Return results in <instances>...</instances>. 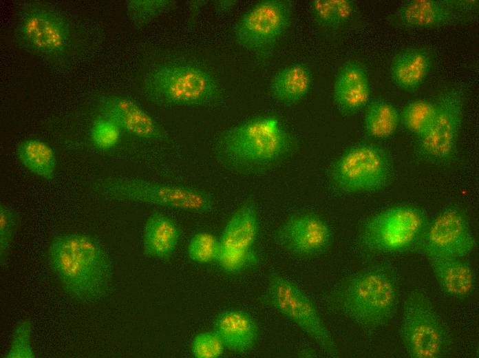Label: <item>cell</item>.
<instances>
[{"label":"cell","instance_id":"30bf717a","mask_svg":"<svg viewBox=\"0 0 479 358\" xmlns=\"http://www.w3.org/2000/svg\"><path fill=\"white\" fill-rule=\"evenodd\" d=\"M465 98L463 90L458 87H450L439 96L434 121L416 140L414 152L419 160L438 166L454 162L458 154Z\"/></svg>","mask_w":479,"mask_h":358},{"label":"cell","instance_id":"4316f807","mask_svg":"<svg viewBox=\"0 0 479 358\" xmlns=\"http://www.w3.org/2000/svg\"><path fill=\"white\" fill-rule=\"evenodd\" d=\"M438 109L436 101L414 100L407 103L400 112V123L416 137L422 136L434 120Z\"/></svg>","mask_w":479,"mask_h":358},{"label":"cell","instance_id":"5b68a950","mask_svg":"<svg viewBox=\"0 0 479 358\" xmlns=\"http://www.w3.org/2000/svg\"><path fill=\"white\" fill-rule=\"evenodd\" d=\"M147 98L164 106H209L222 96L217 80L195 65L176 63L149 71L142 83Z\"/></svg>","mask_w":479,"mask_h":358},{"label":"cell","instance_id":"1f68e13d","mask_svg":"<svg viewBox=\"0 0 479 358\" xmlns=\"http://www.w3.org/2000/svg\"><path fill=\"white\" fill-rule=\"evenodd\" d=\"M19 218L9 206L0 204V261L5 263L19 227Z\"/></svg>","mask_w":479,"mask_h":358},{"label":"cell","instance_id":"7c38bea8","mask_svg":"<svg viewBox=\"0 0 479 358\" xmlns=\"http://www.w3.org/2000/svg\"><path fill=\"white\" fill-rule=\"evenodd\" d=\"M292 14V4L288 1H260L238 21L234 29L235 41L249 52L265 54L286 32Z\"/></svg>","mask_w":479,"mask_h":358},{"label":"cell","instance_id":"7a4b0ae2","mask_svg":"<svg viewBox=\"0 0 479 358\" xmlns=\"http://www.w3.org/2000/svg\"><path fill=\"white\" fill-rule=\"evenodd\" d=\"M292 146V138L281 121L273 116H262L224 132L217 143L216 156L231 172L258 175L276 167Z\"/></svg>","mask_w":479,"mask_h":358},{"label":"cell","instance_id":"3957f363","mask_svg":"<svg viewBox=\"0 0 479 358\" xmlns=\"http://www.w3.org/2000/svg\"><path fill=\"white\" fill-rule=\"evenodd\" d=\"M398 297L392 271L374 266L348 278L336 294V303L343 314L361 327L376 330L393 318Z\"/></svg>","mask_w":479,"mask_h":358},{"label":"cell","instance_id":"ba28073f","mask_svg":"<svg viewBox=\"0 0 479 358\" xmlns=\"http://www.w3.org/2000/svg\"><path fill=\"white\" fill-rule=\"evenodd\" d=\"M392 164L388 152L372 143L348 148L332 164L330 178L345 193H370L385 188L391 178Z\"/></svg>","mask_w":479,"mask_h":358},{"label":"cell","instance_id":"d6a6232c","mask_svg":"<svg viewBox=\"0 0 479 358\" xmlns=\"http://www.w3.org/2000/svg\"><path fill=\"white\" fill-rule=\"evenodd\" d=\"M257 260L255 249L248 251L220 249L216 262L226 273L235 274L255 264Z\"/></svg>","mask_w":479,"mask_h":358},{"label":"cell","instance_id":"f1b7e54d","mask_svg":"<svg viewBox=\"0 0 479 358\" xmlns=\"http://www.w3.org/2000/svg\"><path fill=\"white\" fill-rule=\"evenodd\" d=\"M220 250V240L209 232L195 234L190 240L187 249L189 258L200 264L216 261Z\"/></svg>","mask_w":479,"mask_h":358},{"label":"cell","instance_id":"2e32d148","mask_svg":"<svg viewBox=\"0 0 479 358\" xmlns=\"http://www.w3.org/2000/svg\"><path fill=\"white\" fill-rule=\"evenodd\" d=\"M97 108L101 116L114 121L121 130L133 136L150 140H162L166 136L159 123L129 98L103 96L98 101Z\"/></svg>","mask_w":479,"mask_h":358},{"label":"cell","instance_id":"d6986e66","mask_svg":"<svg viewBox=\"0 0 479 358\" xmlns=\"http://www.w3.org/2000/svg\"><path fill=\"white\" fill-rule=\"evenodd\" d=\"M259 233V219L255 203L244 202L231 216L219 239L220 249L248 251L254 250Z\"/></svg>","mask_w":479,"mask_h":358},{"label":"cell","instance_id":"7402d4cb","mask_svg":"<svg viewBox=\"0 0 479 358\" xmlns=\"http://www.w3.org/2000/svg\"><path fill=\"white\" fill-rule=\"evenodd\" d=\"M180 231L169 216L153 213L147 218L143 230L144 253L160 260H168L178 244Z\"/></svg>","mask_w":479,"mask_h":358},{"label":"cell","instance_id":"603a6c76","mask_svg":"<svg viewBox=\"0 0 479 358\" xmlns=\"http://www.w3.org/2000/svg\"><path fill=\"white\" fill-rule=\"evenodd\" d=\"M312 75L309 68L296 63L284 67L272 78L269 85L271 96L284 104L301 101L309 92Z\"/></svg>","mask_w":479,"mask_h":358},{"label":"cell","instance_id":"9a60e30c","mask_svg":"<svg viewBox=\"0 0 479 358\" xmlns=\"http://www.w3.org/2000/svg\"><path fill=\"white\" fill-rule=\"evenodd\" d=\"M278 243L297 256H314L325 252L330 246L332 232L319 215L303 213L292 215L278 229Z\"/></svg>","mask_w":479,"mask_h":358},{"label":"cell","instance_id":"e0dca14e","mask_svg":"<svg viewBox=\"0 0 479 358\" xmlns=\"http://www.w3.org/2000/svg\"><path fill=\"white\" fill-rule=\"evenodd\" d=\"M371 88L368 74L359 62L350 61L339 69L333 85L332 97L344 116L356 114L370 102Z\"/></svg>","mask_w":479,"mask_h":358},{"label":"cell","instance_id":"44dd1931","mask_svg":"<svg viewBox=\"0 0 479 358\" xmlns=\"http://www.w3.org/2000/svg\"><path fill=\"white\" fill-rule=\"evenodd\" d=\"M440 288L445 294L465 299L474 289L475 277L469 263L463 258L427 259Z\"/></svg>","mask_w":479,"mask_h":358},{"label":"cell","instance_id":"cb8c5ba5","mask_svg":"<svg viewBox=\"0 0 479 358\" xmlns=\"http://www.w3.org/2000/svg\"><path fill=\"white\" fill-rule=\"evenodd\" d=\"M15 152L19 161L30 172L45 180L54 179L57 158L48 143L39 138H27L19 143Z\"/></svg>","mask_w":479,"mask_h":358},{"label":"cell","instance_id":"4fadbf2b","mask_svg":"<svg viewBox=\"0 0 479 358\" xmlns=\"http://www.w3.org/2000/svg\"><path fill=\"white\" fill-rule=\"evenodd\" d=\"M478 1L409 0L387 19L401 29H436L472 23L478 18Z\"/></svg>","mask_w":479,"mask_h":358},{"label":"cell","instance_id":"f546056e","mask_svg":"<svg viewBox=\"0 0 479 358\" xmlns=\"http://www.w3.org/2000/svg\"><path fill=\"white\" fill-rule=\"evenodd\" d=\"M32 324L30 319H23L14 327L6 358H34L32 347Z\"/></svg>","mask_w":479,"mask_h":358},{"label":"cell","instance_id":"484cf974","mask_svg":"<svg viewBox=\"0 0 479 358\" xmlns=\"http://www.w3.org/2000/svg\"><path fill=\"white\" fill-rule=\"evenodd\" d=\"M309 9L315 22L328 30L339 29L354 18L356 6L351 0H313Z\"/></svg>","mask_w":479,"mask_h":358},{"label":"cell","instance_id":"277c9868","mask_svg":"<svg viewBox=\"0 0 479 358\" xmlns=\"http://www.w3.org/2000/svg\"><path fill=\"white\" fill-rule=\"evenodd\" d=\"M14 34L22 49L50 63L66 62L77 48V34L69 19L58 10L38 1L21 6Z\"/></svg>","mask_w":479,"mask_h":358},{"label":"cell","instance_id":"ffe728a7","mask_svg":"<svg viewBox=\"0 0 479 358\" xmlns=\"http://www.w3.org/2000/svg\"><path fill=\"white\" fill-rule=\"evenodd\" d=\"M213 330L220 337L226 348L237 353L251 350L259 336V328L254 319L238 310L220 313L214 320Z\"/></svg>","mask_w":479,"mask_h":358},{"label":"cell","instance_id":"9c48e42d","mask_svg":"<svg viewBox=\"0 0 479 358\" xmlns=\"http://www.w3.org/2000/svg\"><path fill=\"white\" fill-rule=\"evenodd\" d=\"M401 337L412 358H440L447 354L449 335L430 299L423 291H413L406 297Z\"/></svg>","mask_w":479,"mask_h":358},{"label":"cell","instance_id":"52a82bcc","mask_svg":"<svg viewBox=\"0 0 479 358\" xmlns=\"http://www.w3.org/2000/svg\"><path fill=\"white\" fill-rule=\"evenodd\" d=\"M421 209L400 205L370 218L359 235L361 246L377 253H401L416 249L428 224Z\"/></svg>","mask_w":479,"mask_h":358},{"label":"cell","instance_id":"8992f818","mask_svg":"<svg viewBox=\"0 0 479 358\" xmlns=\"http://www.w3.org/2000/svg\"><path fill=\"white\" fill-rule=\"evenodd\" d=\"M92 190L112 200L144 203L193 213H207L214 205L213 197L202 190L184 186L129 177L96 180Z\"/></svg>","mask_w":479,"mask_h":358},{"label":"cell","instance_id":"5bb4252c","mask_svg":"<svg viewBox=\"0 0 479 358\" xmlns=\"http://www.w3.org/2000/svg\"><path fill=\"white\" fill-rule=\"evenodd\" d=\"M475 246L464 210L449 206L428 222L416 249L427 259L464 258Z\"/></svg>","mask_w":479,"mask_h":358},{"label":"cell","instance_id":"83f0119b","mask_svg":"<svg viewBox=\"0 0 479 358\" xmlns=\"http://www.w3.org/2000/svg\"><path fill=\"white\" fill-rule=\"evenodd\" d=\"M175 2L169 0H129L126 13L136 27H142L171 8Z\"/></svg>","mask_w":479,"mask_h":358},{"label":"cell","instance_id":"d4e9b609","mask_svg":"<svg viewBox=\"0 0 479 358\" xmlns=\"http://www.w3.org/2000/svg\"><path fill=\"white\" fill-rule=\"evenodd\" d=\"M400 124V112L390 102L376 98L368 103L363 117V129L371 138L386 139L392 136Z\"/></svg>","mask_w":479,"mask_h":358},{"label":"cell","instance_id":"ac0fdd59","mask_svg":"<svg viewBox=\"0 0 479 358\" xmlns=\"http://www.w3.org/2000/svg\"><path fill=\"white\" fill-rule=\"evenodd\" d=\"M432 67L431 53L423 48H409L392 59L390 74L393 83L400 90L414 92L423 83Z\"/></svg>","mask_w":479,"mask_h":358},{"label":"cell","instance_id":"6da1fadb","mask_svg":"<svg viewBox=\"0 0 479 358\" xmlns=\"http://www.w3.org/2000/svg\"><path fill=\"white\" fill-rule=\"evenodd\" d=\"M47 264L73 299L92 303L105 297L113 280V266L102 243L83 233L55 236L47 251Z\"/></svg>","mask_w":479,"mask_h":358},{"label":"cell","instance_id":"8fae6325","mask_svg":"<svg viewBox=\"0 0 479 358\" xmlns=\"http://www.w3.org/2000/svg\"><path fill=\"white\" fill-rule=\"evenodd\" d=\"M266 299L281 315L296 324L325 353L337 357L338 350L310 298L292 281L278 273L268 280Z\"/></svg>","mask_w":479,"mask_h":358},{"label":"cell","instance_id":"4dcf8cb0","mask_svg":"<svg viewBox=\"0 0 479 358\" xmlns=\"http://www.w3.org/2000/svg\"><path fill=\"white\" fill-rule=\"evenodd\" d=\"M89 135L95 147L100 150H108L118 143L121 129L114 121L101 116L92 123Z\"/></svg>","mask_w":479,"mask_h":358},{"label":"cell","instance_id":"836d02e7","mask_svg":"<svg viewBox=\"0 0 479 358\" xmlns=\"http://www.w3.org/2000/svg\"><path fill=\"white\" fill-rule=\"evenodd\" d=\"M226 347L216 332L206 331L195 335L191 343V351L196 358H217Z\"/></svg>","mask_w":479,"mask_h":358}]
</instances>
